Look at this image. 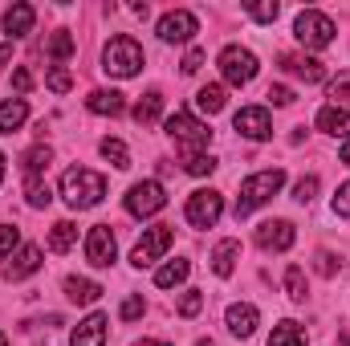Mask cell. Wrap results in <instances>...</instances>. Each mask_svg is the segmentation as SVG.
Listing matches in <instances>:
<instances>
[{"instance_id":"3","label":"cell","mask_w":350,"mask_h":346,"mask_svg":"<svg viewBox=\"0 0 350 346\" xmlns=\"http://www.w3.org/2000/svg\"><path fill=\"white\" fill-rule=\"evenodd\" d=\"M102 70L110 78H135L143 70V45L135 37H126V33L122 37H110L106 49H102Z\"/></svg>"},{"instance_id":"50","label":"cell","mask_w":350,"mask_h":346,"mask_svg":"<svg viewBox=\"0 0 350 346\" xmlns=\"http://www.w3.org/2000/svg\"><path fill=\"white\" fill-rule=\"evenodd\" d=\"M196 346H216V343H212V338H200V343H196Z\"/></svg>"},{"instance_id":"2","label":"cell","mask_w":350,"mask_h":346,"mask_svg":"<svg viewBox=\"0 0 350 346\" xmlns=\"http://www.w3.org/2000/svg\"><path fill=\"white\" fill-rule=\"evenodd\" d=\"M281 187H285V172H281V168H269V172L249 175V179L241 183V196H237V220L249 216V212H257L261 204H269Z\"/></svg>"},{"instance_id":"31","label":"cell","mask_w":350,"mask_h":346,"mask_svg":"<svg viewBox=\"0 0 350 346\" xmlns=\"http://www.w3.org/2000/svg\"><path fill=\"white\" fill-rule=\"evenodd\" d=\"M285 293H289V302H306V269L301 265L285 269Z\"/></svg>"},{"instance_id":"38","label":"cell","mask_w":350,"mask_h":346,"mask_svg":"<svg viewBox=\"0 0 350 346\" xmlns=\"http://www.w3.org/2000/svg\"><path fill=\"white\" fill-rule=\"evenodd\" d=\"M245 12H249L253 21H261V25H269V21H277V12H281V4H277V0H261V4H249Z\"/></svg>"},{"instance_id":"6","label":"cell","mask_w":350,"mask_h":346,"mask_svg":"<svg viewBox=\"0 0 350 346\" xmlns=\"http://www.w3.org/2000/svg\"><path fill=\"white\" fill-rule=\"evenodd\" d=\"M257 53L253 49H241V45H228L224 53H220V74H224V82L228 86H249L253 78H257Z\"/></svg>"},{"instance_id":"22","label":"cell","mask_w":350,"mask_h":346,"mask_svg":"<svg viewBox=\"0 0 350 346\" xmlns=\"http://www.w3.org/2000/svg\"><path fill=\"white\" fill-rule=\"evenodd\" d=\"M86 106L94 114H110V118H118L122 110H126V102H122V94L118 90H94L86 98Z\"/></svg>"},{"instance_id":"34","label":"cell","mask_w":350,"mask_h":346,"mask_svg":"<svg viewBox=\"0 0 350 346\" xmlns=\"http://www.w3.org/2000/svg\"><path fill=\"white\" fill-rule=\"evenodd\" d=\"M70 53H74V37H70L66 29H57V33L49 37V57H53V62H66Z\"/></svg>"},{"instance_id":"20","label":"cell","mask_w":350,"mask_h":346,"mask_svg":"<svg viewBox=\"0 0 350 346\" xmlns=\"http://www.w3.org/2000/svg\"><path fill=\"white\" fill-rule=\"evenodd\" d=\"M25 118H29V102H25V98H8V102H0V135L21 131Z\"/></svg>"},{"instance_id":"43","label":"cell","mask_w":350,"mask_h":346,"mask_svg":"<svg viewBox=\"0 0 350 346\" xmlns=\"http://www.w3.org/2000/svg\"><path fill=\"white\" fill-rule=\"evenodd\" d=\"M265 98H269L273 106H289V102H293V90H289V86H269Z\"/></svg>"},{"instance_id":"24","label":"cell","mask_w":350,"mask_h":346,"mask_svg":"<svg viewBox=\"0 0 350 346\" xmlns=\"http://www.w3.org/2000/svg\"><path fill=\"white\" fill-rule=\"evenodd\" d=\"M66 297L78 302V306H94L102 297V285L98 281H86V277H66Z\"/></svg>"},{"instance_id":"48","label":"cell","mask_w":350,"mask_h":346,"mask_svg":"<svg viewBox=\"0 0 350 346\" xmlns=\"http://www.w3.org/2000/svg\"><path fill=\"white\" fill-rule=\"evenodd\" d=\"M338 159H342V163H347V168H350V139H347V143H342V151H338Z\"/></svg>"},{"instance_id":"29","label":"cell","mask_w":350,"mask_h":346,"mask_svg":"<svg viewBox=\"0 0 350 346\" xmlns=\"http://www.w3.org/2000/svg\"><path fill=\"white\" fill-rule=\"evenodd\" d=\"M196 106H200L204 114H220V110H224V86H204L196 94Z\"/></svg>"},{"instance_id":"5","label":"cell","mask_w":350,"mask_h":346,"mask_svg":"<svg viewBox=\"0 0 350 346\" xmlns=\"http://www.w3.org/2000/svg\"><path fill=\"white\" fill-rule=\"evenodd\" d=\"M167 135L183 147V155H200V147L212 143V131H208L200 118H191L187 110H175L172 118H167Z\"/></svg>"},{"instance_id":"30","label":"cell","mask_w":350,"mask_h":346,"mask_svg":"<svg viewBox=\"0 0 350 346\" xmlns=\"http://www.w3.org/2000/svg\"><path fill=\"white\" fill-rule=\"evenodd\" d=\"M102 155H106L118 172H126V168H131V151H126V143H122V139H102Z\"/></svg>"},{"instance_id":"13","label":"cell","mask_w":350,"mask_h":346,"mask_svg":"<svg viewBox=\"0 0 350 346\" xmlns=\"http://www.w3.org/2000/svg\"><path fill=\"white\" fill-rule=\"evenodd\" d=\"M293 241H297V232L289 220H265L257 228V245L269 253H285V249H293Z\"/></svg>"},{"instance_id":"1","label":"cell","mask_w":350,"mask_h":346,"mask_svg":"<svg viewBox=\"0 0 350 346\" xmlns=\"http://www.w3.org/2000/svg\"><path fill=\"white\" fill-rule=\"evenodd\" d=\"M102 196H106V179L98 172H90V168H70V172L62 175V200H66L74 212H86L94 204H102Z\"/></svg>"},{"instance_id":"49","label":"cell","mask_w":350,"mask_h":346,"mask_svg":"<svg viewBox=\"0 0 350 346\" xmlns=\"http://www.w3.org/2000/svg\"><path fill=\"white\" fill-rule=\"evenodd\" d=\"M135 346H167V343H155V338H147V343H135Z\"/></svg>"},{"instance_id":"51","label":"cell","mask_w":350,"mask_h":346,"mask_svg":"<svg viewBox=\"0 0 350 346\" xmlns=\"http://www.w3.org/2000/svg\"><path fill=\"white\" fill-rule=\"evenodd\" d=\"M0 183H4V155H0Z\"/></svg>"},{"instance_id":"28","label":"cell","mask_w":350,"mask_h":346,"mask_svg":"<svg viewBox=\"0 0 350 346\" xmlns=\"http://www.w3.org/2000/svg\"><path fill=\"white\" fill-rule=\"evenodd\" d=\"M187 273H191V265H187V261H167V265L155 273V285H159V289H172V285H179Z\"/></svg>"},{"instance_id":"7","label":"cell","mask_w":350,"mask_h":346,"mask_svg":"<svg viewBox=\"0 0 350 346\" xmlns=\"http://www.w3.org/2000/svg\"><path fill=\"white\" fill-rule=\"evenodd\" d=\"M167 208V191H163V183L159 179H143V183H135L131 191H126V212L131 216H155V212H163Z\"/></svg>"},{"instance_id":"12","label":"cell","mask_w":350,"mask_h":346,"mask_svg":"<svg viewBox=\"0 0 350 346\" xmlns=\"http://www.w3.org/2000/svg\"><path fill=\"white\" fill-rule=\"evenodd\" d=\"M232 127H237L245 139H253V143H265V139L273 135V118H269L265 106H245V110H237Z\"/></svg>"},{"instance_id":"42","label":"cell","mask_w":350,"mask_h":346,"mask_svg":"<svg viewBox=\"0 0 350 346\" xmlns=\"http://www.w3.org/2000/svg\"><path fill=\"white\" fill-rule=\"evenodd\" d=\"M318 265H314V269H318V273H322V277H334V273H338V269H342V261L334 257V253H318Z\"/></svg>"},{"instance_id":"19","label":"cell","mask_w":350,"mask_h":346,"mask_svg":"<svg viewBox=\"0 0 350 346\" xmlns=\"http://www.w3.org/2000/svg\"><path fill=\"white\" fill-rule=\"evenodd\" d=\"M33 21H37V8L33 4H12L4 12V33L8 37H25V33H33Z\"/></svg>"},{"instance_id":"39","label":"cell","mask_w":350,"mask_h":346,"mask_svg":"<svg viewBox=\"0 0 350 346\" xmlns=\"http://www.w3.org/2000/svg\"><path fill=\"white\" fill-rule=\"evenodd\" d=\"M21 245V228H12V224H0V261L12 257V249Z\"/></svg>"},{"instance_id":"15","label":"cell","mask_w":350,"mask_h":346,"mask_svg":"<svg viewBox=\"0 0 350 346\" xmlns=\"http://www.w3.org/2000/svg\"><path fill=\"white\" fill-rule=\"evenodd\" d=\"M37 269H41V249H37V245H25V249H16L12 261L4 265V277H8V281H25V277H33Z\"/></svg>"},{"instance_id":"26","label":"cell","mask_w":350,"mask_h":346,"mask_svg":"<svg viewBox=\"0 0 350 346\" xmlns=\"http://www.w3.org/2000/svg\"><path fill=\"white\" fill-rule=\"evenodd\" d=\"M269 346H306V330L297 322H277L269 334Z\"/></svg>"},{"instance_id":"23","label":"cell","mask_w":350,"mask_h":346,"mask_svg":"<svg viewBox=\"0 0 350 346\" xmlns=\"http://www.w3.org/2000/svg\"><path fill=\"white\" fill-rule=\"evenodd\" d=\"M159 114H163V94H159V90H147V94L139 98V106H135V122H139V127H155Z\"/></svg>"},{"instance_id":"21","label":"cell","mask_w":350,"mask_h":346,"mask_svg":"<svg viewBox=\"0 0 350 346\" xmlns=\"http://www.w3.org/2000/svg\"><path fill=\"white\" fill-rule=\"evenodd\" d=\"M237 257H241V241H220V245L212 249V273H216V277H232Z\"/></svg>"},{"instance_id":"40","label":"cell","mask_w":350,"mask_h":346,"mask_svg":"<svg viewBox=\"0 0 350 346\" xmlns=\"http://www.w3.org/2000/svg\"><path fill=\"white\" fill-rule=\"evenodd\" d=\"M318 196V175H306V179H297V187H293V200L297 204H310Z\"/></svg>"},{"instance_id":"45","label":"cell","mask_w":350,"mask_h":346,"mask_svg":"<svg viewBox=\"0 0 350 346\" xmlns=\"http://www.w3.org/2000/svg\"><path fill=\"white\" fill-rule=\"evenodd\" d=\"M204 66V49H187V57H183V74H196Z\"/></svg>"},{"instance_id":"36","label":"cell","mask_w":350,"mask_h":346,"mask_svg":"<svg viewBox=\"0 0 350 346\" xmlns=\"http://www.w3.org/2000/svg\"><path fill=\"white\" fill-rule=\"evenodd\" d=\"M183 172L187 175H212L216 172V159L212 155H183Z\"/></svg>"},{"instance_id":"52","label":"cell","mask_w":350,"mask_h":346,"mask_svg":"<svg viewBox=\"0 0 350 346\" xmlns=\"http://www.w3.org/2000/svg\"><path fill=\"white\" fill-rule=\"evenodd\" d=\"M0 346H8V343H4V330H0Z\"/></svg>"},{"instance_id":"17","label":"cell","mask_w":350,"mask_h":346,"mask_svg":"<svg viewBox=\"0 0 350 346\" xmlns=\"http://www.w3.org/2000/svg\"><path fill=\"white\" fill-rule=\"evenodd\" d=\"M70 346H106V314H90L78 322Z\"/></svg>"},{"instance_id":"14","label":"cell","mask_w":350,"mask_h":346,"mask_svg":"<svg viewBox=\"0 0 350 346\" xmlns=\"http://www.w3.org/2000/svg\"><path fill=\"white\" fill-rule=\"evenodd\" d=\"M224 322H228V330H232L237 338H253V330H257L261 314H257V306H249V302H237V306H228Z\"/></svg>"},{"instance_id":"8","label":"cell","mask_w":350,"mask_h":346,"mask_svg":"<svg viewBox=\"0 0 350 346\" xmlns=\"http://www.w3.org/2000/svg\"><path fill=\"white\" fill-rule=\"evenodd\" d=\"M224 212V196L220 191H191L187 204H183V216L191 228H212Z\"/></svg>"},{"instance_id":"27","label":"cell","mask_w":350,"mask_h":346,"mask_svg":"<svg viewBox=\"0 0 350 346\" xmlns=\"http://www.w3.org/2000/svg\"><path fill=\"white\" fill-rule=\"evenodd\" d=\"M25 200H29L33 208H49L53 191H49V183H45L41 175H25Z\"/></svg>"},{"instance_id":"4","label":"cell","mask_w":350,"mask_h":346,"mask_svg":"<svg viewBox=\"0 0 350 346\" xmlns=\"http://www.w3.org/2000/svg\"><path fill=\"white\" fill-rule=\"evenodd\" d=\"M334 21L326 16V12H318V8H306V12H297V21H293V37L306 45V49H326V45H334Z\"/></svg>"},{"instance_id":"9","label":"cell","mask_w":350,"mask_h":346,"mask_svg":"<svg viewBox=\"0 0 350 346\" xmlns=\"http://www.w3.org/2000/svg\"><path fill=\"white\" fill-rule=\"evenodd\" d=\"M175 232L167 228V224H155V228H147V237L135 245V253H131V265L135 269H147V265H155V261L163 257L167 249H172Z\"/></svg>"},{"instance_id":"46","label":"cell","mask_w":350,"mask_h":346,"mask_svg":"<svg viewBox=\"0 0 350 346\" xmlns=\"http://www.w3.org/2000/svg\"><path fill=\"white\" fill-rule=\"evenodd\" d=\"M12 86L25 94V90L33 86V74H29V70H12Z\"/></svg>"},{"instance_id":"35","label":"cell","mask_w":350,"mask_h":346,"mask_svg":"<svg viewBox=\"0 0 350 346\" xmlns=\"http://www.w3.org/2000/svg\"><path fill=\"white\" fill-rule=\"evenodd\" d=\"M45 86L53 90V94H70V90H74V74H70L66 66H53V70L45 74Z\"/></svg>"},{"instance_id":"44","label":"cell","mask_w":350,"mask_h":346,"mask_svg":"<svg viewBox=\"0 0 350 346\" xmlns=\"http://www.w3.org/2000/svg\"><path fill=\"white\" fill-rule=\"evenodd\" d=\"M334 212H338V216H350V183H342V187L334 191Z\"/></svg>"},{"instance_id":"33","label":"cell","mask_w":350,"mask_h":346,"mask_svg":"<svg viewBox=\"0 0 350 346\" xmlns=\"http://www.w3.org/2000/svg\"><path fill=\"white\" fill-rule=\"evenodd\" d=\"M330 106H342V110H350V70H342V74L330 82Z\"/></svg>"},{"instance_id":"10","label":"cell","mask_w":350,"mask_h":346,"mask_svg":"<svg viewBox=\"0 0 350 346\" xmlns=\"http://www.w3.org/2000/svg\"><path fill=\"white\" fill-rule=\"evenodd\" d=\"M196 29H200V21H196V12H187V8H172V12H163L159 16V41H167V45H183V41H191L196 37Z\"/></svg>"},{"instance_id":"32","label":"cell","mask_w":350,"mask_h":346,"mask_svg":"<svg viewBox=\"0 0 350 346\" xmlns=\"http://www.w3.org/2000/svg\"><path fill=\"white\" fill-rule=\"evenodd\" d=\"M49 159H53V151H49V147H33V151H25L21 168H25V175H41L45 168H49Z\"/></svg>"},{"instance_id":"47","label":"cell","mask_w":350,"mask_h":346,"mask_svg":"<svg viewBox=\"0 0 350 346\" xmlns=\"http://www.w3.org/2000/svg\"><path fill=\"white\" fill-rule=\"evenodd\" d=\"M8 62H12V41H8V45H0V70H4Z\"/></svg>"},{"instance_id":"41","label":"cell","mask_w":350,"mask_h":346,"mask_svg":"<svg viewBox=\"0 0 350 346\" xmlns=\"http://www.w3.org/2000/svg\"><path fill=\"white\" fill-rule=\"evenodd\" d=\"M143 310H147L143 297H126V302L118 306V318H122V322H135V318H143Z\"/></svg>"},{"instance_id":"11","label":"cell","mask_w":350,"mask_h":346,"mask_svg":"<svg viewBox=\"0 0 350 346\" xmlns=\"http://www.w3.org/2000/svg\"><path fill=\"white\" fill-rule=\"evenodd\" d=\"M114 253H118V245H114L110 224H94L86 232V261L94 269H110L114 265Z\"/></svg>"},{"instance_id":"16","label":"cell","mask_w":350,"mask_h":346,"mask_svg":"<svg viewBox=\"0 0 350 346\" xmlns=\"http://www.w3.org/2000/svg\"><path fill=\"white\" fill-rule=\"evenodd\" d=\"M281 70H289L293 78L301 82H326V66L318 57H301V53H285L281 57Z\"/></svg>"},{"instance_id":"25","label":"cell","mask_w":350,"mask_h":346,"mask_svg":"<svg viewBox=\"0 0 350 346\" xmlns=\"http://www.w3.org/2000/svg\"><path fill=\"white\" fill-rule=\"evenodd\" d=\"M74 241H78V224L57 220V224L49 228V249H53V253H70V249H74Z\"/></svg>"},{"instance_id":"18","label":"cell","mask_w":350,"mask_h":346,"mask_svg":"<svg viewBox=\"0 0 350 346\" xmlns=\"http://www.w3.org/2000/svg\"><path fill=\"white\" fill-rule=\"evenodd\" d=\"M318 131H326L334 139H350V110H342V106H322L318 110Z\"/></svg>"},{"instance_id":"37","label":"cell","mask_w":350,"mask_h":346,"mask_svg":"<svg viewBox=\"0 0 350 346\" xmlns=\"http://www.w3.org/2000/svg\"><path fill=\"white\" fill-rule=\"evenodd\" d=\"M204 310V293L200 289H187L183 297H179V318H196Z\"/></svg>"}]
</instances>
